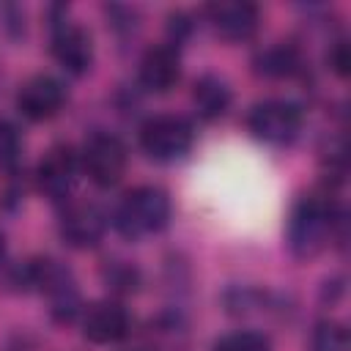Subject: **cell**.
<instances>
[{
  "mask_svg": "<svg viewBox=\"0 0 351 351\" xmlns=\"http://www.w3.org/2000/svg\"><path fill=\"white\" fill-rule=\"evenodd\" d=\"M340 222H343V214L337 203L329 197V192L302 195L293 203L291 217H288V228H285L288 250L302 261L315 258L332 241Z\"/></svg>",
  "mask_w": 351,
  "mask_h": 351,
  "instance_id": "cell-1",
  "label": "cell"
},
{
  "mask_svg": "<svg viewBox=\"0 0 351 351\" xmlns=\"http://www.w3.org/2000/svg\"><path fill=\"white\" fill-rule=\"evenodd\" d=\"M170 217H173L170 195L162 186L143 184V186L123 192V197L118 200L112 211V225L123 239L140 241L145 236L165 230Z\"/></svg>",
  "mask_w": 351,
  "mask_h": 351,
  "instance_id": "cell-2",
  "label": "cell"
},
{
  "mask_svg": "<svg viewBox=\"0 0 351 351\" xmlns=\"http://www.w3.org/2000/svg\"><path fill=\"white\" fill-rule=\"evenodd\" d=\"M195 145V126L189 118L176 112L151 115L140 126V148L156 162L184 159Z\"/></svg>",
  "mask_w": 351,
  "mask_h": 351,
  "instance_id": "cell-3",
  "label": "cell"
},
{
  "mask_svg": "<svg viewBox=\"0 0 351 351\" xmlns=\"http://www.w3.org/2000/svg\"><path fill=\"white\" fill-rule=\"evenodd\" d=\"M304 126L302 104L291 99H263L247 115V129L255 140L266 145H288L299 137Z\"/></svg>",
  "mask_w": 351,
  "mask_h": 351,
  "instance_id": "cell-4",
  "label": "cell"
},
{
  "mask_svg": "<svg viewBox=\"0 0 351 351\" xmlns=\"http://www.w3.org/2000/svg\"><path fill=\"white\" fill-rule=\"evenodd\" d=\"M80 165L82 173L101 189L115 186L126 176L129 165V151L123 140L112 132H93L85 137L82 151H80Z\"/></svg>",
  "mask_w": 351,
  "mask_h": 351,
  "instance_id": "cell-5",
  "label": "cell"
},
{
  "mask_svg": "<svg viewBox=\"0 0 351 351\" xmlns=\"http://www.w3.org/2000/svg\"><path fill=\"white\" fill-rule=\"evenodd\" d=\"M49 49H52L55 60L60 63V69H66L74 77L88 74V69L93 66L90 33L66 16H55L49 22Z\"/></svg>",
  "mask_w": 351,
  "mask_h": 351,
  "instance_id": "cell-6",
  "label": "cell"
},
{
  "mask_svg": "<svg viewBox=\"0 0 351 351\" xmlns=\"http://www.w3.org/2000/svg\"><path fill=\"white\" fill-rule=\"evenodd\" d=\"M107 214L96 206V203H85V200H77V203H69L60 214V222H58V230H60V239L74 247V250H90L96 247L104 233H107Z\"/></svg>",
  "mask_w": 351,
  "mask_h": 351,
  "instance_id": "cell-7",
  "label": "cell"
},
{
  "mask_svg": "<svg viewBox=\"0 0 351 351\" xmlns=\"http://www.w3.org/2000/svg\"><path fill=\"white\" fill-rule=\"evenodd\" d=\"M66 85L52 74H36L16 90V110L27 121H49L66 104Z\"/></svg>",
  "mask_w": 351,
  "mask_h": 351,
  "instance_id": "cell-8",
  "label": "cell"
},
{
  "mask_svg": "<svg viewBox=\"0 0 351 351\" xmlns=\"http://www.w3.org/2000/svg\"><path fill=\"white\" fill-rule=\"evenodd\" d=\"M80 318H82V335L96 346L121 343L132 329L129 310L115 299H99L82 307Z\"/></svg>",
  "mask_w": 351,
  "mask_h": 351,
  "instance_id": "cell-9",
  "label": "cell"
},
{
  "mask_svg": "<svg viewBox=\"0 0 351 351\" xmlns=\"http://www.w3.org/2000/svg\"><path fill=\"white\" fill-rule=\"evenodd\" d=\"M206 19L225 41H247L258 33L261 8L247 0H217L206 5Z\"/></svg>",
  "mask_w": 351,
  "mask_h": 351,
  "instance_id": "cell-10",
  "label": "cell"
},
{
  "mask_svg": "<svg viewBox=\"0 0 351 351\" xmlns=\"http://www.w3.org/2000/svg\"><path fill=\"white\" fill-rule=\"evenodd\" d=\"M77 154L69 148V145H52L38 167H36V186L44 197L60 203L69 197L74 181H77Z\"/></svg>",
  "mask_w": 351,
  "mask_h": 351,
  "instance_id": "cell-11",
  "label": "cell"
},
{
  "mask_svg": "<svg viewBox=\"0 0 351 351\" xmlns=\"http://www.w3.org/2000/svg\"><path fill=\"white\" fill-rule=\"evenodd\" d=\"M181 80V55L173 44H154L137 66V82L148 93H167Z\"/></svg>",
  "mask_w": 351,
  "mask_h": 351,
  "instance_id": "cell-12",
  "label": "cell"
},
{
  "mask_svg": "<svg viewBox=\"0 0 351 351\" xmlns=\"http://www.w3.org/2000/svg\"><path fill=\"white\" fill-rule=\"evenodd\" d=\"M252 69L258 77H266V80H291L304 69V58L296 44L280 41L261 49L252 58Z\"/></svg>",
  "mask_w": 351,
  "mask_h": 351,
  "instance_id": "cell-13",
  "label": "cell"
},
{
  "mask_svg": "<svg viewBox=\"0 0 351 351\" xmlns=\"http://www.w3.org/2000/svg\"><path fill=\"white\" fill-rule=\"evenodd\" d=\"M233 101V93L228 88V82L217 74H203L195 80V88H192V104H195V112L203 118V121H217L228 112Z\"/></svg>",
  "mask_w": 351,
  "mask_h": 351,
  "instance_id": "cell-14",
  "label": "cell"
},
{
  "mask_svg": "<svg viewBox=\"0 0 351 351\" xmlns=\"http://www.w3.org/2000/svg\"><path fill=\"white\" fill-rule=\"evenodd\" d=\"M211 351H271V340L258 329H236L214 340Z\"/></svg>",
  "mask_w": 351,
  "mask_h": 351,
  "instance_id": "cell-15",
  "label": "cell"
},
{
  "mask_svg": "<svg viewBox=\"0 0 351 351\" xmlns=\"http://www.w3.org/2000/svg\"><path fill=\"white\" fill-rule=\"evenodd\" d=\"M313 351H351L348 329L337 321H321L313 329Z\"/></svg>",
  "mask_w": 351,
  "mask_h": 351,
  "instance_id": "cell-16",
  "label": "cell"
},
{
  "mask_svg": "<svg viewBox=\"0 0 351 351\" xmlns=\"http://www.w3.org/2000/svg\"><path fill=\"white\" fill-rule=\"evenodd\" d=\"M19 159H22V134L11 121L0 118V170L8 173L16 170Z\"/></svg>",
  "mask_w": 351,
  "mask_h": 351,
  "instance_id": "cell-17",
  "label": "cell"
},
{
  "mask_svg": "<svg viewBox=\"0 0 351 351\" xmlns=\"http://www.w3.org/2000/svg\"><path fill=\"white\" fill-rule=\"evenodd\" d=\"M104 282L115 293H132L140 285V271H137V266H132L126 261H112L104 269Z\"/></svg>",
  "mask_w": 351,
  "mask_h": 351,
  "instance_id": "cell-18",
  "label": "cell"
},
{
  "mask_svg": "<svg viewBox=\"0 0 351 351\" xmlns=\"http://www.w3.org/2000/svg\"><path fill=\"white\" fill-rule=\"evenodd\" d=\"M192 27H195V22H192L189 14H184V11L170 14V16H167V36H170V41H167V44H173V47L178 49V44L192 33Z\"/></svg>",
  "mask_w": 351,
  "mask_h": 351,
  "instance_id": "cell-19",
  "label": "cell"
},
{
  "mask_svg": "<svg viewBox=\"0 0 351 351\" xmlns=\"http://www.w3.org/2000/svg\"><path fill=\"white\" fill-rule=\"evenodd\" d=\"M329 69L340 77V80H346L348 77V71H351V52H348V41H335L332 44V49H329Z\"/></svg>",
  "mask_w": 351,
  "mask_h": 351,
  "instance_id": "cell-20",
  "label": "cell"
},
{
  "mask_svg": "<svg viewBox=\"0 0 351 351\" xmlns=\"http://www.w3.org/2000/svg\"><path fill=\"white\" fill-rule=\"evenodd\" d=\"M3 261H5V236L0 233V266H3Z\"/></svg>",
  "mask_w": 351,
  "mask_h": 351,
  "instance_id": "cell-21",
  "label": "cell"
}]
</instances>
